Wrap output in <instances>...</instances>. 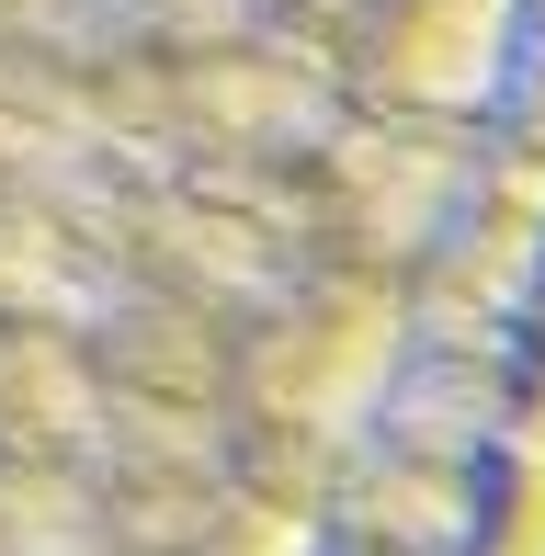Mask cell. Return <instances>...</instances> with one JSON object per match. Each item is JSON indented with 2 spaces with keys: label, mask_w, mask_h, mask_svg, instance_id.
Returning a JSON list of instances; mask_svg holds the SVG:
<instances>
[{
  "label": "cell",
  "mask_w": 545,
  "mask_h": 556,
  "mask_svg": "<svg viewBox=\"0 0 545 556\" xmlns=\"http://www.w3.org/2000/svg\"><path fill=\"white\" fill-rule=\"evenodd\" d=\"M364 68L398 114L466 125L511 103V80H523V0H386L364 35Z\"/></svg>",
  "instance_id": "cell-1"
}]
</instances>
